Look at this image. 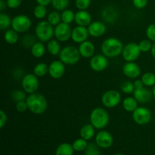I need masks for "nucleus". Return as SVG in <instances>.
<instances>
[{
  "mask_svg": "<svg viewBox=\"0 0 155 155\" xmlns=\"http://www.w3.org/2000/svg\"><path fill=\"white\" fill-rule=\"evenodd\" d=\"M26 101L28 106V110L34 114H42L48 108V101L45 97L38 92L30 94L27 96Z\"/></svg>",
  "mask_w": 155,
  "mask_h": 155,
  "instance_id": "nucleus-1",
  "label": "nucleus"
},
{
  "mask_svg": "<svg viewBox=\"0 0 155 155\" xmlns=\"http://www.w3.org/2000/svg\"><path fill=\"white\" fill-rule=\"evenodd\" d=\"M124 44L119 39L109 37L104 39L101 45V51L107 58H115L122 54Z\"/></svg>",
  "mask_w": 155,
  "mask_h": 155,
  "instance_id": "nucleus-2",
  "label": "nucleus"
},
{
  "mask_svg": "<svg viewBox=\"0 0 155 155\" xmlns=\"http://www.w3.org/2000/svg\"><path fill=\"white\" fill-rule=\"evenodd\" d=\"M109 114L103 107H95L92 110L89 117L90 124L97 130H103L109 124Z\"/></svg>",
  "mask_w": 155,
  "mask_h": 155,
  "instance_id": "nucleus-3",
  "label": "nucleus"
},
{
  "mask_svg": "<svg viewBox=\"0 0 155 155\" xmlns=\"http://www.w3.org/2000/svg\"><path fill=\"white\" fill-rule=\"evenodd\" d=\"M59 60L65 65H74L80 60V53L78 48L73 45H68L62 48L58 55Z\"/></svg>",
  "mask_w": 155,
  "mask_h": 155,
  "instance_id": "nucleus-4",
  "label": "nucleus"
},
{
  "mask_svg": "<svg viewBox=\"0 0 155 155\" xmlns=\"http://www.w3.org/2000/svg\"><path fill=\"white\" fill-rule=\"evenodd\" d=\"M35 36L40 42H46L52 39L54 36V28L47 21L38 23L35 28Z\"/></svg>",
  "mask_w": 155,
  "mask_h": 155,
  "instance_id": "nucleus-5",
  "label": "nucleus"
},
{
  "mask_svg": "<svg viewBox=\"0 0 155 155\" xmlns=\"http://www.w3.org/2000/svg\"><path fill=\"white\" fill-rule=\"evenodd\" d=\"M32 25L30 18L25 15H18L12 18V28L18 33H24L28 31Z\"/></svg>",
  "mask_w": 155,
  "mask_h": 155,
  "instance_id": "nucleus-6",
  "label": "nucleus"
},
{
  "mask_svg": "<svg viewBox=\"0 0 155 155\" xmlns=\"http://www.w3.org/2000/svg\"><path fill=\"white\" fill-rule=\"evenodd\" d=\"M39 86L38 77L34 74H27L21 79V87L27 94H33L37 92Z\"/></svg>",
  "mask_w": 155,
  "mask_h": 155,
  "instance_id": "nucleus-7",
  "label": "nucleus"
},
{
  "mask_svg": "<svg viewBox=\"0 0 155 155\" xmlns=\"http://www.w3.org/2000/svg\"><path fill=\"white\" fill-rule=\"evenodd\" d=\"M121 101V95L120 92L114 89L107 91L101 96V103L107 108H114Z\"/></svg>",
  "mask_w": 155,
  "mask_h": 155,
  "instance_id": "nucleus-8",
  "label": "nucleus"
},
{
  "mask_svg": "<svg viewBox=\"0 0 155 155\" xmlns=\"http://www.w3.org/2000/svg\"><path fill=\"white\" fill-rule=\"evenodd\" d=\"M141 50L139 44L136 42H130L124 45L122 51V57L126 62L136 61L141 54Z\"/></svg>",
  "mask_w": 155,
  "mask_h": 155,
  "instance_id": "nucleus-9",
  "label": "nucleus"
},
{
  "mask_svg": "<svg viewBox=\"0 0 155 155\" xmlns=\"http://www.w3.org/2000/svg\"><path fill=\"white\" fill-rule=\"evenodd\" d=\"M152 118L151 110L145 107H138L133 112V119L136 124L139 126L149 124Z\"/></svg>",
  "mask_w": 155,
  "mask_h": 155,
  "instance_id": "nucleus-10",
  "label": "nucleus"
},
{
  "mask_svg": "<svg viewBox=\"0 0 155 155\" xmlns=\"http://www.w3.org/2000/svg\"><path fill=\"white\" fill-rule=\"evenodd\" d=\"M72 30L71 24L61 22L54 27V37L61 42H64L71 39Z\"/></svg>",
  "mask_w": 155,
  "mask_h": 155,
  "instance_id": "nucleus-11",
  "label": "nucleus"
},
{
  "mask_svg": "<svg viewBox=\"0 0 155 155\" xmlns=\"http://www.w3.org/2000/svg\"><path fill=\"white\" fill-rule=\"evenodd\" d=\"M108 59L104 54H99L93 55L89 61V66L95 72H102L108 66Z\"/></svg>",
  "mask_w": 155,
  "mask_h": 155,
  "instance_id": "nucleus-12",
  "label": "nucleus"
},
{
  "mask_svg": "<svg viewBox=\"0 0 155 155\" xmlns=\"http://www.w3.org/2000/svg\"><path fill=\"white\" fill-rule=\"evenodd\" d=\"M65 64L60 60L53 61L48 65V74L54 80L61 79L65 73Z\"/></svg>",
  "mask_w": 155,
  "mask_h": 155,
  "instance_id": "nucleus-13",
  "label": "nucleus"
},
{
  "mask_svg": "<svg viewBox=\"0 0 155 155\" xmlns=\"http://www.w3.org/2000/svg\"><path fill=\"white\" fill-rule=\"evenodd\" d=\"M95 143L101 148H108L114 143V138L109 132L101 130L95 136Z\"/></svg>",
  "mask_w": 155,
  "mask_h": 155,
  "instance_id": "nucleus-14",
  "label": "nucleus"
},
{
  "mask_svg": "<svg viewBox=\"0 0 155 155\" xmlns=\"http://www.w3.org/2000/svg\"><path fill=\"white\" fill-rule=\"evenodd\" d=\"M123 73L130 79H137L141 74V68L135 61L126 62L123 67Z\"/></svg>",
  "mask_w": 155,
  "mask_h": 155,
  "instance_id": "nucleus-15",
  "label": "nucleus"
},
{
  "mask_svg": "<svg viewBox=\"0 0 155 155\" xmlns=\"http://www.w3.org/2000/svg\"><path fill=\"white\" fill-rule=\"evenodd\" d=\"M89 36L95 38H98L102 36L107 30L106 24L103 21H93L88 26Z\"/></svg>",
  "mask_w": 155,
  "mask_h": 155,
  "instance_id": "nucleus-16",
  "label": "nucleus"
},
{
  "mask_svg": "<svg viewBox=\"0 0 155 155\" xmlns=\"http://www.w3.org/2000/svg\"><path fill=\"white\" fill-rule=\"evenodd\" d=\"M89 36V30H88V28H86V27L77 25L72 30L71 39L76 43L80 44L87 40Z\"/></svg>",
  "mask_w": 155,
  "mask_h": 155,
  "instance_id": "nucleus-17",
  "label": "nucleus"
},
{
  "mask_svg": "<svg viewBox=\"0 0 155 155\" xmlns=\"http://www.w3.org/2000/svg\"><path fill=\"white\" fill-rule=\"evenodd\" d=\"M133 97L140 104H147L151 101L153 97L152 91L145 88V86L140 89H135L133 92Z\"/></svg>",
  "mask_w": 155,
  "mask_h": 155,
  "instance_id": "nucleus-18",
  "label": "nucleus"
},
{
  "mask_svg": "<svg viewBox=\"0 0 155 155\" xmlns=\"http://www.w3.org/2000/svg\"><path fill=\"white\" fill-rule=\"evenodd\" d=\"M101 17L105 22L113 24L118 18V11L114 6L107 5L101 11Z\"/></svg>",
  "mask_w": 155,
  "mask_h": 155,
  "instance_id": "nucleus-19",
  "label": "nucleus"
},
{
  "mask_svg": "<svg viewBox=\"0 0 155 155\" xmlns=\"http://www.w3.org/2000/svg\"><path fill=\"white\" fill-rule=\"evenodd\" d=\"M92 15L87 11L79 10L75 13V23L78 26L88 27L92 22Z\"/></svg>",
  "mask_w": 155,
  "mask_h": 155,
  "instance_id": "nucleus-20",
  "label": "nucleus"
},
{
  "mask_svg": "<svg viewBox=\"0 0 155 155\" xmlns=\"http://www.w3.org/2000/svg\"><path fill=\"white\" fill-rule=\"evenodd\" d=\"M78 49L81 57L85 58H89L94 55V53L95 51V47L92 42L86 40L80 44Z\"/></svg>",
  "mask_w": 155,
  "mask_h": 155,
  "instance_id": "nucleus-21",
  "label": "nucleus"
},
{
  "mask_svg": "<svg viewBox=\"0 0 155 155\" xmlns=\"http://www.w3.org/2000/svg\"><path fill=\"white\" fill-rule=\"evenodd\" d=\"M61 42H59L57 39H51L48 41L46 45V49L50 54L52 56H58L61 51Z\"/></svg>",
  "mask_w": 155,
  "mask_h": 155,
  "instance_id": "nucleus-22",
  "label": "nucleus"
},
{
  "mask_svg": "<svg viewBox=\"0 0 155 155\" xmlns=\"http://www.w3.org/2000/svg\"><path fill=\"white\" fill-rule=\"evenodd\" d=\"M95 128L91 124H86L81 128L80 132V137L85 140L89 141L94 137L95 133Z\"/></svg>",
  "mask_w": 155,
  "mask_h": 155,
  "instance_id": "nucleus-23",
  "label": "nucleus"
},
{
  "mask_svg": "<svg viewBox=\"0 0 155 155\" xmlns=\"http://www.w3.org/2000/svg\"><path fill=\"white\" fill-rule=\"evenodd\" d=\"M122 105L126 111L133 113V112L139 107V102H138L137 100H136L133 96H129L127 97V98L123 101Z\"/></svg>",
  "mask_w": 155,
  "mask_h": 155,
  "instance_id": "nucleus-24",
  "label": "nucleus"
},
{
  "mask_svg": "<svg viewBox=\"0 0 155 155\" xmlns=\"http://www.w3.org/2000/svg\"><path fill=\"white\" fill-rule=\"evenodd\" d=\"M46 47L43 44L42 42H36L33 46L30 48L32 55L36 58H40L45 54V51H46Z\"/></svg>",
  "mask_w": 155,
  "mask_h": 155,
  "instance_id": "nucleus-25",
  "label": "nucleus"
},
{
  "mask_svg": "<svg viewBox=\"0 0 155 155\" xmlns=\"http://www.w3.org/2000/svg\"><path fill=\"white\" fill-rule=\"evenodd\" d=\"M19 33L15 31L14 29H8L5 30L4 33V39L9 45H14L18 42L19 39Z\"/></svg>",
  "mask_w": 155,
  "mask_h": 155,
  "instance_id": "nucleus-26",
  "label": "nucleus"
},
{
  "mask_svg": "<svg viewBox=\"0 0 155 155\" xmlns=\"http://www.w3.org/2000/svg\"><path fill=\"white\" fill-rule=\"evenodd\" d=\"M74 149L73 145L69 143H62L58 146L55 155H73Z\"/></svg>",
  "mask_w": 155,
  "mask_h": 155,
  "instance_id": "nucleus-27",
  "label": "nucleus"
},
{
  "mask_svg": "<svg viewBox=\"0 0 155 155\" xmlns=\"http://www.w3.org/2000/svg\"><path fill=\"white\" fill-rule=\"evenodd\" d=\"M33 74L38 77H45L47 74H48V65L43 62L38 63L33 68Z\"/></svg>",
  "mask_w": 155,
  "mask_h": 155,
  "instance_id": "nucleus-28",
  "label": "nucleus"
},
{
  "mask_svg": "<svg viewBox=\"0 0 155 155\" xmlns=\"http://www.w3.org/2000/svg\"><path fill=\"white\" fill-rule=\"evenodd\" d=\"M47 21L53 27H56L58 24L61 22V14L58 11H53L47 15Z\"/></svg>",
  "mask_w": 155,
  "mask_h": 155,
  "instance_id": "nucleus-29",
  "label": "nucleus"
},
{
  "mask_svg": "<svg viewBox=\"0 0 155 155\" xmlns=\"http://www.w3.org/2000/svg\"><path fill=\"white\" fill-rule=\"evenodd\" d=\"M12 19L9 15L2 12L0 14V29L1 30H7L9 27H12Z\"/></svg>",
  "mask_w": 155,
  "mask_h": 155,
  "instance_id": "nucleus-30",
  "label": "nucleus"
},
{
  "mask_svg": "<svg viewBox=\"0 0 155 155\" xmlns=\"http://www.w3.org/2000/svg\"><path fill=\"white\" fill-rule=\"evenodd\" d=\"M141 80L146 87H153L155 86V74L153 73H145L142 76Z\"/></svg>",
  "mask_w": 155,
  "mask_h": 155,
  "instance_id": "nucleus-31",
  "label": "nucleus"
},
{
  "mask_svg": "<svg viewBox=\"0 0 155 155\" xmlns=\"http://www.w3.org/2000/svg\"><path fill=\"white\" fill-rule=\"evenodd\" d=\"M36 36H33V34H26L24 35L21 39V45L27 48H31V47L36 42Z\"/></svg>",
  "mask_w": 155,
  "mask_h": 155,
  "instance_id": "nucleus-32",
  "label": "nucleus"
},
{
  "mask_svg": "<svg viewBox=\"0 0 155 155\" xmlns=\"http://www.w3.org/2000/svg\"><path fill=\"white\" fill-rule=\"evenodd\" d=\"M75 20V13L71 9H65L61 13V22L71 24Z\"/></svg>",
  "mask_w": 155,
  "mask_h": 155,
  "instance_id": "nucleus-33",
  "label": "nucleus"
},
{
  "mask_svg": "<svg viewBox=\"0 0 155 155\" xmlns=\"http://www.w3.org/2000/svg\"><path fill=\"white\" fill-rule=\"evenodd\" d=\"M70 3V0H52L51 1V6L53 8L58 12H63L68 7Z\"/></svg>",
  "mask_w": 155,
  "mask_h": 155,
  "instance_id": "nucleus-34",
  "label": "nucleus"
},
{
  "mask_svg": "<svg viewBox=\"0 0 155 155\" xmlns=\"http://www.w3.org/2000/svg\"><path fill=\"white\" fill-rule=\"evenodd\" d=\"M33 15L36 19L42 20L47 16L46 6L38 4L33 9Z\"/></svg>",
  "mask_w": 155,
  "mask_h": 155,
  "instance_id": "nucleus-35",
  "label": "nucleus"
},
{
  "mask_svg": "<svg viewBox=\"0 0 155 155\" xmlns=\"http://www.w3.org/2000/svg\"><path fill=\"white\" fill-rule=\"evenodd\" d=\"M11 97H12V100L15 101V102L26 101L27 98V92H24V90H21V89H15V90H14L11 94Z\"/></svg>",
  "mask_w": 155,
  "mask_h": 155,
  "instance_id": "nucleus-36",
  "label": "nucleus"
},
{
  "mask_svg": "<svg viewBox=\"0 0 155 155\" xmlns=\"http://www.w3.org/2000/svg\"><path fill=\"white\" fill-rule=\"evenodd\" d=\"M73 148H74V151H85V149L87 147L88 143L87 141L85 140L83 138H80V139H76L75 141L73 143Z\"/></svg>",
  "mask_w": 155,
  "mask_h": 155,
  "instance_id": "nucleus-37",
  "label": "nucleus"
},
{
  "mask_svg": "<svg viewBox=\"0 0 155 155\" xmlns=\"http://www.w3.org/2000/svg\"><path fill=\"white\" fill-rule=\"evenodd\" d=\"M100 147L96 143L88 144L87 147L85 149V155H100Z\"/></svg>",
  "mask_w": 155,
  "mask_h": 155,
  "instance_id": "nucleus-38",
  "label": "nucleus"
},
{
  "mask_svg": "<svg viewBox=\"0 0 155 155\" xmlns=\"http://www.w3.org/2000/svg\"><path fill=\"white\" fill-rule=\"evenodd\" d=\"M120 89L125 94H132L135 91V87L134 84H133V82L131 81H124V83H122L120 86Z\"/></svg>",
  "mask_w": 155,
  "mask_h": 155,
  "instance_id": "nucleus-39",
  "label": "nucleus"
},
{
  "mask_svg": "<svg viewBox=\"0 0 155 155\" xmlns=\"http://www.w3.org/2000/svg\"><path fill=\"white\" fill-rule=\"evenodd\" d=\"M152 45L151 41L148 39H142L139 43V47L142 52H148V51H151Z\"/></svg>",
  "mask_w": 155,
  "mask_h": 155,
  "instance_id": "nucleus-40",
  "label": "nucleus"
},
{
  "mask_svg": "<svg viewBox=\"0 0 155 155\" xmlns=\"http://www.w3.org/2000/svg\"><path fill=\"white\" fill-rule=\"evenodd\" d=\"M91 0H75V6L78 10H87L91 5Z\"/></svg>",
  "mask_w": 155,
  "mask_h": 155,
  "instance_id": "nucleus-41",
  "label": "nucleus"
},
{
  "mask_svg": "<svg viewBox=\"0 0 155 155\" xmlns=\"http://www.w3.org/2000/svg\"><path fill=\"white\" fill-rule=\"evenodd\" d=\"M145 34L149 40H151V42H155V23L148 26V27L146 28V31H145Z\"/></svg>",
  "mask_w": 155,
  "mask_h": 155,
  "instance_id": "nucleus-42",
  "label": "nucleus"
},
{
  "mask_svg": "<svg viewBox=\"0 0 155 155\" xmlns=\"http://www.w3.org/2000/svg\"><path fill=\"white\" fill-rule=\"evenodd\" d=\"M15 109L17 110V111L18 112H25L26 110H28V106H27V103L26 101H21L16 102L15 104Z\"/></svg>",
  "mask_w": 155,
  "mask_h": 155,
  "instance_id": "nucleus-43",
  "label": "nucleus"
},
{
  "mask_svg": "<svg viewBox=\"0 0 155 155\" xmlns=\"http://www.w3.org/2000/svg\"><path fill=\"white\" fill-rule=\"evenodd\" d=\"M23 0H6L8 8L11 9H15L20 7Z\"/></svg>",
  "mask_w": 155,
  "mask_h": 155,
  "instance_id": "nucleus-44",
  "label": "nucleus"
},
{
  "mask_svg": "<svg viewBox=\"0 0 155 155\" xmlns=\"http://www.w3.org/2000/svg\"><path fill=\"white\" fill-rule=\"evenodd\" d=\"M148 0H133V4L135 8L138 9H142L147 6Z\"/></svg>",
  "mask_w": 155,
  "mask_h": 155,
  "instance_id": "nucleus-45",
  "label": "nucleus"
},
{
  "mask_svg": "<svg viewBox=\"0 0 155 155\" xmlns=\"http://www.w3.org/2000/svg\"><path fill=\"white\" fill-rule=\"evenodd\" d=\"M8 121V117L4 110H0V128L2 129Z\"/></svg>",
  "mask_w": 155,
  "mask_h": 155,
  "instance_id": "nucleus-46",
  "label": "nucleus"
},
{
  "mask_svg": "<svg viewBox=\"0 0 155 155\" xmlns=\"http://www.w3.org/2000/svg\"><path fill=\"white\" fill-rule=\"evenodd\" d=\"M133 84H134L135 89H140L145 87V85L141 79H136V80L133 82Z\"/></svg>",
  "mask_w": 155,
  "mask_h": 155,
  "instance_id": "nucleus-47",
  "label": "nucleus"
},
{
  "mask_svg": "<svg viewBox=\"0 0 155 155\" xmlns=\"http://www.w3.org/2000/svg\"><path fill=\"white\" fill-rule=\"evenodd\" d=\"M36 1L37 2V4L42 5L44 6H47L49 4H51L52 0H36Z\"/></svg>",
  "mask_w": 155,
  "mask_h": 155,
  "instance_id": "nucleus-48",
  "label": "nucleus"
},
{
  "mask_svg": "<svg viewBox=\"0 0 155 155\" xmlns=\"http://www.w3.org/2000/svg\"><path fill=\"white\" fill-rule=\"evenodd\" d=\"M7 6V3H6V1H4V0H0V11L2 12L6 8Z\"/></svg>",
  "mask_w": 155,
  "mask_h": 155,
  "instance_id": "nucleus-49",
  "label": "nucleus"
},
{
  "mask_svg": "<svg viewBox=\"0 0 155 155\" xmlns=\"http://www.w3.org/2000/svg\"><path fill=\"white\" fill-rule=\"evenodd\" d=\"M151 55H152V57L155 59V42L153 43L152 47H151Z\"/></svg>",
  "mask_w": 155,
  "mask_h": 155,
  "instance_id": "nucleus-50",
  "label": "nucleus"
},
{
  "mask_svg": "<svg viewBox=\"0 0 155 155\" xmlns=\"http://www.w3.org/2000/svg\"><path fill=\"white\" fill-rule=\"evenodd\" d=\"M152 93H153V97H154V98L155 99V86H153V89H152Z\"/></svg>",
  "mask_w": 155,
  "mask_h": 155,
  "instance_id": "nucleus-51",
  "label": "nucleus"
},
{
  "mask_svg": "<svg viewBox=\"0 0 155 155\" xmlns=\"http://www.w3.org/2000/svg\"><path fill=\"white\" fill-rule=\"evenodd\" d=\"M114 155H124V154H114Z\"/></svg>",
  "mask_w": 155,
  "mask_h": 155,
  "instance_id": "nucleus-52",
  "label": "nucleus"
}]
</instances>
